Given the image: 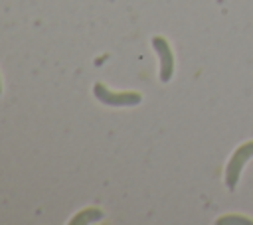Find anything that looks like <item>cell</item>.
<instances>
[{
    "instance_id": "277c9868",
    "label": "cell",
    "mask_w": 253,
    "mask_h": 225,
    "mask_svg": "<svg viewBox=\"0 0 253 225\" xmlns=\"http://www.w3.org/2000/svg\"><path fill=\"white\" fill-rule=\"evenodd\" d=\"M0 93H2V81H0Z\"/></svg>"
},
{
    "instance_id": "3957f363",
    "label": "cell",
    "mask_w": 253,
    "mask_h": 225,
    "mask_svg": "<svg viewBox=\"0 0 253 225\" xmlns=\"http://www.w3.org/2000/svg\"><path fill=\"white\" fill-rule=\"evenodd\" d=\"M152 47L156 49L158 57H160V81L162 83H168L172 79V73H174V55H172V49L168 45V41L160 36H154L152 38Z\"/></svg>"
},
{
    "instance_id": "7a4b0ae2",
    "label": "cell",
    "mask_w": 253,
    "mask_h": 225,
    "mask_svg": "<svg viewBox=\"0 0 253 225\" xmlns=\"http://www.w3.org/2000/svg\"><path fill=\"white\" fill-rule=\"evenodd\" d=\"M251 156H253V142H245V144H241V146L233 152V156L229 158L227 168H225V186H227L229 189H235L237 180H239V172H241L243 164H245Z\"/></svg>"
},
{
    "instance_id": "6da1fadb",
    "label": "cell",
    "mask_w": 253,
    "mask_h": 225,
    "mask_svg": "<svg viewBox=\"0 0 253 225\" xmlns=\"http://www.w3.org/2000/svg\"><path fill=\"white\" fill-rule=\"evenodd\" d=\"M93 95L109 107H134L142 101V95L134 93V91H111L107 89L103 83H95L93 85Z\"/></svg>"
}]
</instances>
